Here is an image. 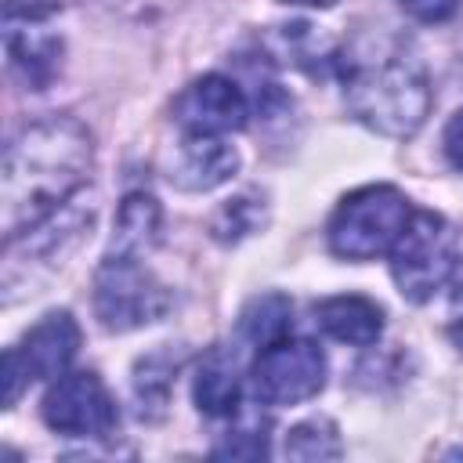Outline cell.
Segmentation results:
<instances>
[{"label": "cell", "instance_id": "obj_7", "mask_svg": "<svg viewBox=\"0 0 463 463\" xmlns=\"http://www.w3.org/2000/svg\"><path fill=\"white\" fill-rule=\"evenodd\" d=\"M43 423L65 438H109L119 423L116 402L98 373H61L43 394Z\"/></svg>", "mask_w": 463, "mask_h": 463}, {"label": "cell", "instance_id": "obj_10", "mask_svg": "<svg viewBox=\"0 0 463 463\" xmlns=\"http://www.w3.org/2000/svg\"><path fill=\"white\" fill-rule=\"evenodd\" d=\"M174 119L184 134H232V130H242L246 119H250V98L246 90L221 76V72H210L195 83H188L177 101H174Z\"/></svg>", "mask_w": 463, "mask_h": 463}, {"label": "cell", "instance_id": "obj_21", "mask_svg": "<svg viewBox=\"0 0 463 463\" xmlns=\"http://www.w3.org/2000/svg\"><path fill=\"white\" fill-rule=\"evenodd\" d=\"M445 156H449V163L456 170H463V109L445 127Z\"/></svg>", "mask_w": 463, "mask_h": 463}, {"label": "cell", "instance_id": "obj_15", "mask_svg": "<svg viewBox=\"0 0 463 463\" xmlns=\"http://www.w3.org/2000/svg\"><path fill=\"white\" fill-rule=\"evenodd\" d=\"M289 315H293L289 297H282V293H260V297H253L242 307L239 333H242L246 344H253L260 351V347H268V344H275V340H282L289 333V322H293Z\"/></svg>", "mask_w": 463, "mask_h": 463}, {"label": "cell", "instance_id": "obj_12", "mask_svg": "<svg viewBox=\"0 0 463 463\" xmlns=\"http://www.w3.org/2000/svg\"><path fill=\"white\" fill-rule=\"evenodd\" d=\"M195 405L206 416H235L242 405L239 354L228 347H210L195 369Z\"/></svg>", "mask_w": 463, "mask_h": 463}, {"label": "cell", "instance_id": "obj_2", "mask_svg": "<svg viewBox=\"0 0 463 463\" xmlns=\"http://www.w3.org/2000/svg\"><path fill=\"white\" fill-rule=\"evenodd\" d=\"M344 101L358 123L387 137H409L430 112V83L416 54L380 40L340 58Z\"/></svg>", "mask_w": 463, "mask_h": 463}, {"label": "cell", "instance_id": "obj_24", "mask_svg": "<svg viewBox=\"0 0 463 463\" xmlns=\"http://www.w3.org/2000/svg\"><path fill=\"white\" fill-rule=\"evenodd\" d=\"M282 4H304V7H333L336 0H282Z\"/></svg>", "mask_w": 463, "mask_h": 463}, {"label": "cell", "instance_id": "obj_8", "mask_svg": "<svg viewBox=\"0 0 463 463\" xmlns=\"http://www.w3.org/2000/svg\"><path fill=\"white\" fill-rule=\"evenodd\" d=\"M326 383V354L311 340H275L253 362V391L264 405H300Z\"/></svg>", "mask_w": 463, "mask_h": 463}, {"label": "cell", "instance_id": "obj_13", "mask_svg": "<svg viewBox=\"0 0 463 463\" xmlns=\"http://www.w3.org/2000/svg\"><path fill=\"white\" fill-rule=\"evenodd\" d=\"M315 322L340 344H354V347H369L376 344V336L383 333V311L358 293L347 297H329L315 307Z\"/></svg>", "mask_w": 463, "mask_h": 463}, {"label": "cell", "instance_id": "obj_5", "mask_svg": "<svg viewBox=\"0 0 463 463\" xmlns=\"http://www.w3.org/2000/svg\"><path fill=\"white\" fill-rule=\"evenodd\" d=\"M170 307L166 286L141 264V257L109 253L94 275V315L109 333H130L163 318Z\"/></svg>", "mask_w": 463, "mask_h": 463}, {"label": "cell", "instance_id": "obj_20", "mask_svg": "<svg viewBox=\"0 0 463 463\" xmlns=\"http://www.w3.org/2000/svg\"><path fill=\"white\" fill-rule=\"evenodd\" d=\"M402 4V11L405 14H412L416 22H449L456 11H459V4L463 0H398Z\"/></svg>", "mask_w": 463, "mask_h": 463}, {"label": "cell", "instance_id": "obj_16", "mask_svg": "<svg viewBox=\"0 0 463 463\" xmlns=\"http://www.w3.org/2000/svg\"><path fill=\"white\" fill-rule=\"evenodd\" d=\"M260 224H264V203L246 192V195L228 199V203L213 213L210 232H213V239H221V242H239V239L253 235Z\"/></svg>", "mask_w": 463, "mask_h": 463}, {"label": "cell", "instance_id": "obj_18", "mask_svg": "<svg viewBox=\"0 0 463 463\" xmlns=\"http://www.w3.org/2000/svg\"><path fill=\"white\" fill-rule=\"evenodd\" d=\"M286 456L289 459H336L340 456V438L329 420H307L297 423L286 438Z\"/></svg>", "mask_w": 463, "mask_h": 463}, {"label": "cell", "instance_id": "obj_6", "mask_svg": "<svg viewBox=\"0 0 463 463\" xmlns=\"http://www.w3.org/2000/svg\"><path fill=\"white\" fill-rule=\"evenodd\" d=\"M80 351V326L69 311L43 315L18 347L4 351V405L11 409L33 380H58Z\"/></svg>", "mask_w": 463, "mask_h": 463}, {"label": "cell", "instance_id": "obj_9", "mask_svg": "<svg viewBox=\"0 0 463 463\" xmlns=\"http://www.w3.org/2000/svg\"><path fill=\"white\" fill-rule=\"evenodd\" d=\"M54 14V4H4V43H7V61L14 76L29 90H43L61 61V40L47 29V18Z\"/></svg>", "mask_w": 463, "mask_h": 463}, {"label": "cell", "instance_id": "obj_17", "mask_svg": "<svg viewBox=\"0 0 463 463\" xmlns=\"http://www.w3.org/2000/svg\"><path fill=\"white\" fill-rule=\"evenodd\" d=\"M174 369H177V358H170L163 351L137 362V369H134V394L141 402V416H145V409H163L166 405L170 383H174L170 380Z\"/></svg>", "mask_w": 463, "mask_h": 463}, {"label": "cell", "instance_id": "obj_14", "mask_svg": "<svg viewBox=\"0 0 463 463\" xmlns=\"http://www.w3.org/2000/svg\"><path fill=\"white\" fill-rule=\"evenodd\" d=\"M159 203L145 192H130L123 203H119V213H116V235H112V246L109 253H119V257H141L145 250L156 246L159 239Z\"/></svg>", "mask_w": 463, "mask_h": 463}, {"label": "cell", "instance_id": "obj_11", "mask_svg": "<svg viewBox=\"0 0 463 463\" xmlns=\"http://www.w3.org/2000/svg\"><path fill=\"white\" fill-rule=\"evenodd\" d=\"M239 170V152L213 134H188L170 163V184L184 192H210Z\"/></svg>", "mask_w": 463, "mask_h": 463}, {"label": "cell", "instance_id": "obj_4", "mask_svg": "<svg viewBox=\"0 0 463 463\" xmlns=\"http://www.w3.org/2000/svg\"><path fill=\"white\" fill-rule=\"evenodd\" d=\"M456 271V235L434 210H412L398 242L391 246V275L405 300H430Z\"/></svg>", "mask_w": 463, "mask_h": 463}, {"label": "cell", "instance_id": "obj_22", "mask_svg": "<svg viewBox=\"0 0 463 463\" xmlns=\"http://www.w3.org/2000/svg\"><path fill=\"white\" fill-rule=\"evenodd\" d=\"M449 336H452V344L463 351V289H456V318H452V326H449Z\"/></svg>", "mask_w": 463, "mask_h": 463}, {"label": "cell", "instance_id": "obj_23", "mask_svg": "<svg viewBox=\"0 0 463 463\" xmlns=\"http://www.w3.org/2000/svg\"><path fill=\"white\" fill-rule=\"evenodd\" d=\"M456 289H463V235L456 239Z\"/></svg>", "mask_w": 463, "mask_h": 463}, {"label": "cell", "instance_id": "obj_1", "mask_svg": "<svg viewBox=\"0 0 463 463\" xmlns=\"http://www.w3.org/2000/svg\"><path fill=\"white\" fill-rule=\"evenodd\" d=\"M90 159V134L69 116H51L14 134L4 152V239H18L65 210L87 184Z\"/></svg>", "mask_w": 463, "mask_h": 463}, {"label": "cell", "instance_id": "obj_3", "mask_svg": "<svg viewBox=\"0 0 463 463\" xmlns=\"http://www.w3.org/2000/svg\"><path fill=\"white\" fill-rule=\"evenodd\" d=\"M412 206L394 184H365L340 199L329 221V250L344 260H373L391 253Z\"/></svg>", "mask_w": 463, "mask_h": 463}, {"label": "cell", "instance_id": "obj_19", "mask_svg": "<svg viewBox=\"0 0 463 463\" xmlns=\"http://www.w3.org/2000/svg\"><path fill=\"white\" fill-rule=\"evenodd\" d=\"M268 423L260 416H242L228 434L224 441L213 449V456H232V459H257V456H268Z\"/></svg>", "mask_w": 463, "mask_h": 463}]
</instances>
